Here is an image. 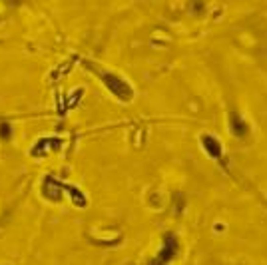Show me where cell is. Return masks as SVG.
<instances>
[{
	"label": "cell",
	"instance_id": "1",
	"mask_svg": "<svg viewBox=\"0 0 267 265\" xmlns=\"http://www.w3.org/2000/svg\"><path fill=\"white\" fill-rule=\"evenodd\" d=\"M0 136H2V138H8L10 136V126H4V124H2V126H0Z\"/></svg>",
	"mask_w": 267,
	"mask_h": 265
}]
</instances>
